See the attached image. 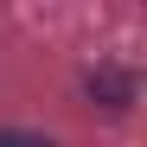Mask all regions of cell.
<instances>
[{"label": "cell", "instance_id": "2", "mask_svg": "<svg viewBox=\"0 0 147 147\" xmlns=\"http://www.w3.org/2000/svg\"><path fill=\"white\" fill-rule=\"evenodd\" d=\"M0 147H51V141H38V134H19V128H7V134H0Z\"/></svg>", "mask_w": 147, "mask_h": 147}, {"label": "cell", "instance_id": "1", "mask_svg": "<svg viewBox=\"0 0 147 147\" xmlns=\"http://www.w3.org/2000/svg\"><path fill=\"white\" fill-rule=\"evenodd\" d=\"M90 90H102V96H109V109H121V102H128V77H115V70L90 77Z\"/></svg>", "mask_w": 147, "mask_h": 147}]
</instances>
